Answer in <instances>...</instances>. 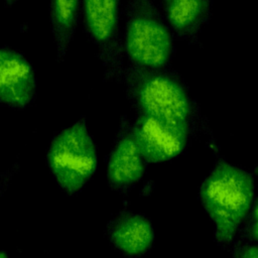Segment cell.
Here are the masks:
<instances>
[{
  "label": "cell",
  "instance_id": "6da1fadb",
  "mask_svg": "<svg viewBox=\"0 0 258 258\" xmlns=\"http://www.w3.org/2000/svg\"><path fill=\"white\" fill-rule=\"evenodd\" d=\"M122 83L138 114L190 125L195 104L183 79L171 66L147 69L126 64Z\"/></svg>",
  "mask_w": 258,
  "mask_h": 258
},
{
  "label": "cell",
  "instance_id": "7a4b0ae2",
  "mask_svg": "<svg viewBox=\"0 0 258 258\" xmlns=\"http://www.w3.org/2000/svg\"><path fill=\"white\" fill-rule=\"evenodd\" d=\"M254 179L246 170L219 161L200 188V200L215 226V237L230 243L254 200Z\"/></svg>",
  "mask_w": 258,
  "mask_h": 258
},
{
  "label": "cell",
  "instance_id": "3957f363",
  "mask_svg": "<svg viewBox=\"0 0 258 258\" xmlns=\"http://www.w3.org/2000/svg\"><path fill=\"white\" fill-rule=\"evenodd\" d=\"M174 39L153 0H127L122 47L130 64L147 69L170 67L175 54Z\"/></svg>",
  "mask_w": 258,
  "mask_h": 258
},
{
  "label": "cell",
  "instance_id": "277c9868",
  "mask_svg": "<svg viewBox=\"0 0 258 258\" xmlns=\"http://www.w3.org/2000/svg\"><path fill=\"white\" fill-rule=\"evenodd\" d=\"M48 167L58 185L70 194L80 191L98 166L97 151L84 119L60 131L47 151Z\"/></svg>",
  "mask_w": 258,
  "mask_h": 258
},
{
  "label": "cell",
  "instance_id": "5b68a950",
  "mask_svg": "<svg viewBox=\"0 0 258 258\" xmlns=\"http://www.w3.org/2000/svg\"><path fill=\"white\" fill-rule=\"evenodd\" d=\"M120 3V0H82L85 33L96 49L104 79L115 83H122L126 67Z\"/></svg>",
  "mask_w": 258,
  "mask_h": 258
},
{
  "label": "cell",
  "instance_id": "8992f818",
  "mask_svg": "<svg viewBox=\"0 0 258 258\" xmlns=\"http://www.w3.org/2000/svg\"><path fill=\"white\" fill-rule=\"evenodd\" d=\"M189 128L187 123L138 114L130 132L145 161L162 162L183 151Z\"/></svg>",
  "mask_w": 258,
  "mask_h": 258
},
{
  "label": "cell",
  "instance_id": "52a82bcc",
  "mask_svg": "<svg viewBox=\"0 0 258 258\" xmlns=\"http://www.w3.org/2000/svg\"><path fill=\"white\" fill-rule=\"evenodd\" d=\"M36 78L27 58L10 47H0V103L24 108L35 97Z\"/></svg>",
  "mask_w": 258,
  "mask_h": 258
},
{
  "label": "cell",
  "instance_id": "ba28073f",
  "mask_svg": "<svg viewBox=\"0 0 258 258\" xmlns=\"http://www.w3.org/2000/svg\"><path fill=\"white\" fill-rule=\"evenodd\" d=\"M161 12L174 37L190 45L200 43V33L208 24L214 0H160Z\"/></svg>",
  "mask_w": 258,
  "mask_h": 258
},
{
  "label": "cell",
  "instance_id": "9c48e42d",
  "mask_svg": "<svg viewBox=\"0 0 258 258\" xmlns=\"http://www.w3.org/2000/svg\"><path fill=\"white\" fill-rule=\"evenodd\" d=\"M144 159L131 135L130 127L122 126L107 163V178L116 190H125L144 174Z\"/></svg>",
  "mask_w": 258,
  "mask_h": 258
},
{
  "label": "cell",
  "instance_id": "30bf717a",
  "mask_svg": "<svg viewBox=\"0 0 258 258\" xmlns=\"http://www.w3.org/2000/svg\"><path fill=\"white\" fill-rule=\"evenodd\" d=\"M107 235L113 246L128 256L146 253L154 240L151 222L142 215L125 213L108 226Z\"/></svg>",
  "mask_w": 258,
  "mask_h": 258
},
{
  "label": "cell",
  "instance_id": "8fae6325",
  "mask_svg": "<svg viewBox=\"0 0 258 258\" xmlns=\"http://www.w3.org/2000/svg\"><path fill=\"white\" fill-rule=\"evenodd\" d=\"M81 0H49L50 29L56 60H64L79 20Z\"/></svg>",
  "mask_w": 258,
  "mask_h": 258
},
{
  "label": "cell",
  "instance_id": "7c38bea8",
  "mask_svg": "<svg viewBox=\"0 0 258 258\" xmlns=\"http://www.w3.org/2000/svg\"><path fill=\"white\" fill-rule=\"evenodd\" d=\"M250 210L251 213L247 226V232L254 241L258 242V199L252 204Z\"/></svg>",
  "mask_w": 258,
  "mask_h": 258
},
{
  "label": "cell",
  "instance_id": "4fadbf2b",
  "mask_svg": "<svg viewBox=\"0 0 258 258\" xmlns=\"http://www.w3.org/2000/svg\"><path fill=\"white\" fill-rule=\"evenodd\" d=\"M235 258H258V245H246L239 248Z\"/></svg>",
  "mask_w": 258,
  "mask_h": 258
},
{
  "label": "cell",
  "instance_id": "5bb4252c",
  "mask_svg": "<svg viewBox=\"0 0 258 258\" xmlns=\"http://www.w3.org/2000/svg\"><path fill=\"white\" fill-rule=\"evenodd\" d=\"M21 0H5V5L6 6H13L15 4H17L18 2H20Z\"/></svg>",
  "mask_w": 258,
  "mask_h": 258
},
{
  "label": "cell",
  "instance_id": "9a60e30c",
  "mask_svg": "<svg viewBox=\"0 0 258 258\" xmlns=\"http://www.w3.org/2000/svg\"><path fill=\"white\" fill-rule=\"evenodd\" d=\"M0 258H8V254L5 251L0 250Z\"/></svg>",
  "mask_w": 258,
  "mask_h": 258
}]
</instances>
